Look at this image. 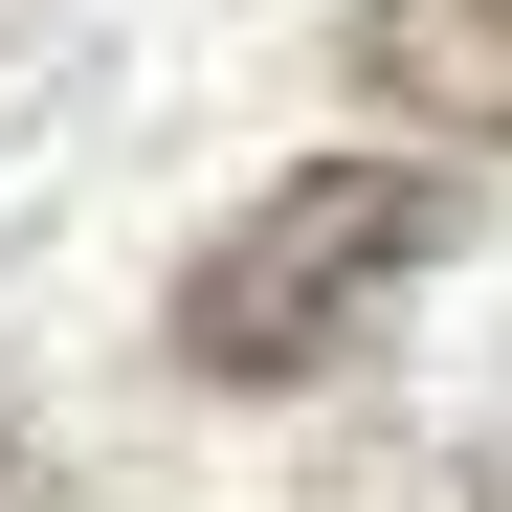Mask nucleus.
<instances>
[{
    "label": "nucleus",
    "instance_id": "2",
    "mask_svg": "<svg viewBox=\"0 0 512 512\" xmlns=\"http://www.w3.org/2000/svg\"><path fill=\"white\" fill-rule=\"evenodd\" d=\"M357 90H379L401 134L490 156V134H512V0H357Z\"/></svg>",
    "mask_w": 512,
    "mask_h": 512
},
{
    "label": "nucleus",
    "instance_id": "1",
    "mask_svg": "<svg viewBox=\"0 0 512 512\" xmlns=\"http://www.w3.org/2000/svg\"><path fill=\"white\" fill-rule=\"evenodd\" d=\"M446 223H468V201H446V156H290V179L179 268L156 357H179L201 401H268V379H312V357H357L379 290L446 268Z\"/></svg>",
    "mask_w": 512,
    "mask_h": 512
},
{
    "label": "nucleus",
    "instance_id": "3",
    "mask_svg": "<svg viewBox=\"0 0 512 512\" xmlns=\"http://www.w3.org/2000/svg\"><path fill=\"white\" fill-rule=\"evenodd\" d=\"M0 512H23V423H0Z\"/></svg>",
    "mask_w": 512,
    "mask_h": 512
}]
</instances>
